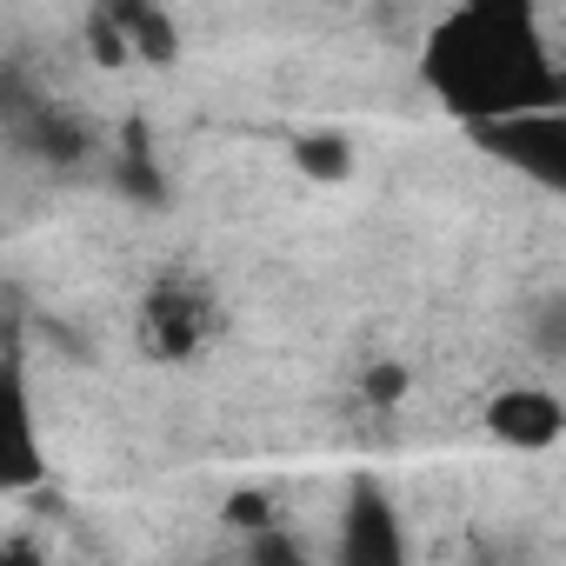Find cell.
Listing matches in <instances>:
<instances>
[{
    "instance_id": "cell-1",
    "label": "cell",
    "mask_w": 566,
    "mask_h": 566,
    "mask_svg": "<svg viewBox=\"0 0 566 566\" xmlns=\"http://www.w3.org/2000/svg\"><path fill=\"white\" fill-rule=\"evenodd\" d=\"M433 74H440L447 101H460L467 114L526 120L533 107L553 101V67L526 41L520 14H467V21H453L440 54H433Z\"/></svg>"
},
{
    "instance_id": "cell-2",
    "label": "cell",
    "mask_w": 566,
    "mask_h": 566,
    "mask_svg": "<svg viewBox=\"0 0 566 566\" xmlns=\"http://www.w3.org/2000/svg\"><path fill=\"white\" fill-rule=\"evenodd\" d=\"M207 327H213V307H207L200 287H187V280L154 287L147 307H140V347H147L154 360H187V354L207 340Z\"/></svg>"
},
{
    "instance_id": "cell-3",
    "label": "cell",
    "mask_w": 566,
    "mask_h": 566,
    "mask_svg": "<svg viewBox=\"0 0 566 566\" xmlns=\"http://www.w3.org/2000/svg\"><path fill=\"white\" fill-rule=\"evenodd\" d=\"M486 427H493V440H506L513 453H539V447L559 440L566 413H559V400H553L546 387H513V394H500V400L486 407Z\"/></svg>"
},
{
    "instance_id": "cell-4",
    "label": "cell",
    "mask_w": 566,
    "mask_h": 566,
    "mask_svg": "<svg viewBox=\"0 0 566 566\" xmlns=\"http://www.w3.org/2000/svg\"><path fill=\"white\" fill-rule=\"evenodd\" d=\"M294 160H301V174H314V180H340V174H354V147L334 140V134H307V140L294 147Z\"/></svg>"
}]
</instances>
